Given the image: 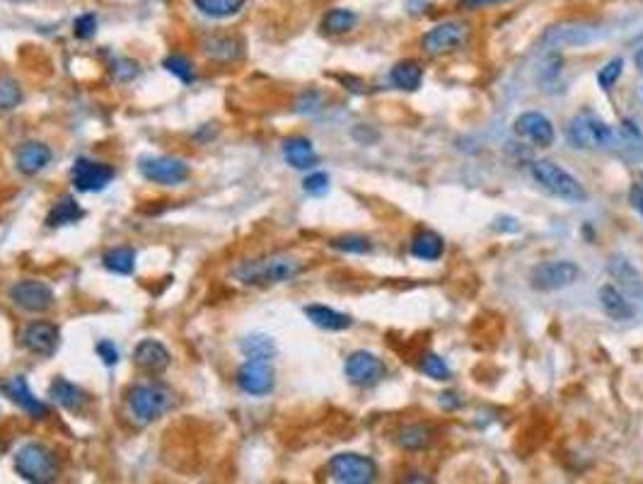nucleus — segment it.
I'll return each mask as SVG.
<instances>
[{
  "label": "nucleus",
  "mask_w": 643,
  "mask_h": 484,
  "mask_svg": "<svg viewBox=\"0 0 643 484\" xmlns=\"http://www.w3.org/2000/svg\"><path fill=\"white\" fill-rule=\"evenodd\" d=\"M503 0H462V8H484V5H498Z\"/></svg>",
  "instance_id": "nucleus-43"
},
{
  "label": "nucleus",
  "mask_w": 643,
  "mask_h": 484,
  "mask_svg": "<svg viewBox=\"0 0 643 484\" xmlns=\"http://www.w3.org/2000/svg\"><path fill=\"white\" fill-rule=\"evenodd\" d=\"M49 397L68 412H82L88 407V395L82 393L78 386H73L71 380H65V378H56L51 383Z\"/></svg>",
  "instance_id": "nucleus-26"
},
{
  "label": "nucleus",
  "mask_w": 643,
  "mask_h": 484,
  "mask_svg": "<svg viewBox=\"0 0 643 484\" xmlns=\"http://www.w3.org/2000/svg\"><path fill=\"white\" fill-rule=\"evenodd\" d=\"M513 132L520 136L522 140H529L535 149H549L556 140V132H554V123L539 112H522L513 123Z\"/></svg>",
  "instance_id": "nucleus-14"
},
{
  "label": "nucleus",
  "mask_w": 643,
  "mask_h": 484,
  "mask_svg": "<svg viewBox=\"0 0 643 484\" xmlns=\"http://www.w3.org/2000/svg\"><path fill=\"white\" fill-rule=\"evenodd\" d=\"M194 8L206 17L213 20H225V17L237 15L240 10L245 8L247 0H191Z\"/></svg>",
  "instance_id": "nucleus-30"
},
{
  "label": "nucleus",
  "mask_w": 643,
  "mask_h": 484,
  "mask_svg": "<svg viewBox=\"0 0 643 484\" xmlns=\"http://www.w3.org/2000/svg\"><path fill=\"white\" fill-rule=\"evenodd\" d=\"M240 349H242L247 359H267V361H271L276 356V344L267 335H250L247 339H242Z\"/></svg>",
  "instance_id": "nucleus-33"
},
{
  "label": "nucleus",
  "mask_w": 643,
  "mask_h": 484,
  "mask_svg": "<svg viewBox=\"0 0 643 484\" xmlns=\"http://www.w3.org/2000/svg\"><path fill=\"white\" fill-rule=\"evenodd\" d=\"M22 102V88L13 75H0V109L10 112Z\"/></svg>",
  "instance_id": "nucleus-35"
},
{
  "label": "nucleus",
  "mask_w": 643,
  "mask_h": 484,
  "mask_svg": "<svg viewBox=\"0 0 643 484\" xmlns=\"http://www.w3.org/2000/svg\"><path fill=\"white\" fill-rule=\"evenodd\" d=\"M139 173L153 184L163 187H177L182 182L189 180V165L180 157L170 156H143L139 160Z\"/></svg>",
  "instance_id": "nucleus-9"
},
{
  "label": "nucleus",
  "mask_w": 643,
  "mask_h": 484,
  "mask_svg": "<svg viewBox=\"0 0 643 484\" xmlns=\"http://www.w3.org/2000/svg\"><path fill=\"white\" fill-rule=\"evenodd\" d=\"M356 22H359V15H356L353 10L332 8L325 17H322V30H325L326 34L339 37V34H349L351 30L356 27Z\"/></svg>",
  "instance_id": "nucleus-31"
},
{
  "label": "nucleus",
  "mask_w": 643,
  "mask_h": 484,
  "mask_svg": "<svg viewBox=\"0 0 643 484\" xmlns=\"http://www.w3.org/2000/svg\"><path fill=\"white\" fill-rule=\"evenodd\" d=\"M0 393L8 397L10 403H15L20 410H25L30 417L44 419L49 417V404L41 403L32 395L30 386H27L25 376H13L10 380L0 383Z\"/></svg>",
  "instance_id": "nucleus-15"
},
{
  "label": "nucleus",
  "mask_w": 643,
  "mask_h": 484,
  "mask_svg": "<svg viewBox=\"0 0 643 484\" xmlns=\"http://www.w3.org/2000/svg\"><path fill=\"white\" fill-rule=\"evenodd\" d=\"M302 189H305V194L309 197H325L326 191H329V174L326 173H309L302 182Z\"/></svg>",
  "instance_id": "nucleus-39"
},
{
  "label": "nucleus",
  "mask_w": 643,
  "mask_h": 484,
  "mask_svg": "<svg viewBox=\"0 0 643 484\" xmlns=\"http://www.w3.org/2000/svg\"><path fill=\"white\" fill-rule=\"evenodd\" d=\"M204 54L218 64H233L245 54V44L235 34H211L204 39Z\"/></svg>",
  "instance_id": "nucleus-22"
},
{
  "label": "nucleus",
  "mask_w": 643,
  "mask_h": 484,
  "mask_svg": "<svg viewBox=\"0 0 643 484\" xmlns=\"http://www.w3.org/2000/svg\"><path fill=\"white\" fill-rule=\"evenodd\" d=\"M622 73H624V58H612V61H607L603 68H600V73H597V82H600V88L603 90H612L614 85H617V81L622 78Z\"/></svg>",
  "instance_id": "nucleus-38"
},
{
  "label": "nucleus",
  "mask_w": 643,
  "mask_h": 484,
  "mask_svg": "<svg viewBox=\"0 0 643 484\" xmlns=\"http://www.w3.org/2000/svg\"><path fill=\"white\" fill-rule=\"evenodd\" d=\"M17 475L32 484H49L58 477L56 455L44 444H25L15 453Z\"/></svg>",
  "instance_id": "nucleus-5"
},
{
  "label": "nucleus",
  "mask_w": 643,
  "mask_h": 484,
  "mask_svg": "<svg viewBox=\"0 0 643 484\" xmlns=\"http://www.w3.org/2000/svg\"><path fill=\"white\" fill-rule=\"evenodd\" d=\"M305 318L315 327L326 329V332H343L353 325L351 315L334 310V308H326V305H305Z\"/></svg>",
  "instance_id": "nucleus-25"
},
{
  "label": "nucleus",
  "mask_w": 643,
  "mask_h": 484,
  "mask_svg": "<svg viewBox=\"0 0 643 484\" xmlns=\"http://www.w3.org/2000/svg\"><path fill=\"white\" fill-rule=\"evenodd\" d=\"M329 475L342 484H370L377 480V465L360 453H339L329 460Z\"/></svg>",
  "instance_id": "nucleus-8"
},
{
  "label": "nucleus",
  "mask_w": 643,
  "mask_h": 484,
  "mask_svg": "<svg viewBox=\"0 0 643 484\" xmlns=\"http://www.w3.org/2000/svg\"><path fill=\"white\" fill-rule=\"evenodd\" d=\"M394 438H397L399 448H404V451H424L433 441V427H428V424H407V427L399 429Z\"/></svg>",
  "instance_id": "nucleus-28"
},
{
  "label": "nucleus",
  "mask_w": 643,
  "mask_h": 484,
  "mask_svg": "<svg viewBox=\"0 0 643 484\" xmlns=\"http://www.w3.org/2000/svg\"><path fill=\"white\" fill-rule=\"evenodd\" d=\"M10 3H30V0H10Z\"/></svg>",
  "instance_id": "nucleus-45"
},
{
  "label": "nucleus",
  "mask_w": 643,
  "mask_h": 484,
  "mask_svg": "<svg viewBox=\"0 0 643 484\" xmlns=\"http://www.w3.org/2000/svg\"><path fill=\"white\" fill-rule=\"evenodd\" d=\"M467 39H470V25L467 22L445 20L421 37V49H424L426 56H448V54L462 49Z\"/></svg>",
  "instance_id": "nucleus-6"
},
{
  "label": "nucleus",
  "mask_w": 643,
  "mask_h": 484,
  "mask_svg": "<svg viewBox=\"0 0 643 484\" xmlns=\"http://www.w3.org/2000/svg\"><path fill=\"white\" fill-rule=\"evenodd\" d=\"M283 157L285 163L291 165L293 170H312L319 163L317 153L312 140L305 136H293V139L283 140Z\"/></svg>",
  "instance_id": "nucleus-23"
},
{
  "label": "nucleus",
  "mask_w": 643,
  "mask_h": 484,
  "mask_svg": "<svg viewBox=\"0 0 643 484\" xmlns=\"http://www.w3.org/2000/svg\"><path fill=\"white\" fill-rule=\"evenodd\" d=\"M116 177V170L112 165L99 163V160H90V157H78L71 167V180H73L78 191H102L112 184Z\"/></svg>",
  "instance_id": "nucleus-13"
},
{
  "label": "nucleus",
  "mask_w": 643,
  "mask_h": 484,
  "mask_svg": "<svg viewBox=\"0 0 643 484\" xmlns=\"http://www.w3.org/2000/svg\"><path fill=\"white\" fill-rule=\"evenodd\" d=\"M237 386L252 397H264L276 386V373L267 359H247L237 370Z\"/></svg>",
  "instance_id": "nucleus-12"
},
{
  "label": "nucleus",
  "mask_w": 643,
  "mask_h": 484,
  "mask_svg": "<svg viewBox=\"0 0 643 484\" xmlns=\"http://www.w3.org/2000/svg\"><path fill=\"white\" fill-rule=\"evenodd\" d=\"M529 173H532L539 187L549 191L552 197L566 201V204H583L588 199L586 187L552 160H535L529 165Z\"/></svg>",
  "instance_id": "nucleus-2"
},
{
  "label": "nucleus",
  "mask_w": 643,
  "mask_h": 484,
  "mask_svg": "<svg viewBox=\"0 0 643 484\" xmlns=\"http://www.w3.org/2000/svg\"><path fill=\"white\" fill-rule=\"evenodd\" d=\"M629 204L634 206V211L639 216H643V187L641 184H634L631 191H629Z\"/></svg>",
  "instance_id": "nucleus-42"
},
{
  "label": "nucleus",
  "mask_w": 643,
  "mask_h": 484,
  "mask_svg": "<svg viewBox=\"0 0 643 484\" xmlns=\"http://www.w3.org/2000/svg\"><path fill=\"white\" fill-rule=\"evenodd\" d=\"M302 274V264L291 255H269L257 257V259H245L233 269L240 284L245 286H276L285 281L298 279Z\"/></svg>",
  "instance_id": "nucleus-1"
},
{
  "label": "nucleus",
  "mask_w": 643,
  "mask_h": 484,
  "mask_svg": "<svg viewBox=\"0 0 643 484\" xmlns=\"http://www.w3.org/2000/svg\"><path fill=\"white\" fill-rule=\"evenodd\" d=\"M172 407V390L160 383H139L129 390V410L140 424H150L167 414Z\"/></svg>",
  "instance_id": "nucleus-4"
},
{
  "label": "nucleus",
  "mask_w": 643,
  "mask_h": 484,
  "mask_svg": "<svg viewBox=\"0 0 643 484\" xmlns=\"http://www.w3.org/2000/svg\"><path fill=\"white\" fill-rule=\"evenodd\" d=\"M102 264H105V269H109L112 274H131V271L136 269V252L131 250V247H114V250H109L105 257H102Z\"/></svg>",
  "instance_id": "nucleus-32"
},
{
  "label": "nucleus",
  "mask_w": 643,
  "mask_h": 484,
  "mask_svg": "<svg viewBox=\"0 0 643 484\" xmlns=\"http://www.w3.org/2000/svg\"><path fill=\"white\" fill-rule=\"evenodd\" d=\"M343 373L349 378V383L359 387H373L377 386L385 376H387V366L385 361L373 352H353L343 363Z\"/></svg>",
  "instance_id": "nucleus-10"
},
{
  "label": "nucleus",
  "mask_w": 643,
  "mask_h": 484,
  "mask_svg": "<svg viewBox=\"0 0 643 484\" xmlns=\"http://www.w3.org/2000/svg\"><path fill=\"white\" fill-rule=\"evenodd\" d=\"M597 301H600V308H603V312L610 318V320L627 322L636 318L634 303H631V301H629L617 286H612V284L600 286V291H597Z\"/></svg>",
  "instance_id": "nucleus-21"
},
{
  "label": "nucleus",
  "mask_w": 643,
  "mask_h": 484,
  "mask_svg": "<svg viewBox=\"0 0 643 484\" xmlns=\"http://www.w3.org/2000/svg\"><path fill=\"white\" fill-rule=\"evenodd\" d=\"M641 187H643V174H641Z\"/></svg>",
  "instance_id": "nucleus-46"
},
{
  "label": "nucleus",
  "mask_w": 643,
  "mask_h": 484,
  "mask_svg": "<svg viewBox=\"0 0 643 484\" xmlns=\"http://www.w3.org/2000/svg\"><path fill=\"white\" fill-rule=\"evenodd\" d=\"M95 32H97V17H95V13H85V15L75 17L73 34L78 39H92Z\"/></svg>",
  "instance_id": "nucleus-40"
},
{
  "label": "nucleus",
  "mask_w": 643,
  "mask_h": 484,
  "mask_svg": "<svg viewBox=\"0 0 643 484\" xmlns=\"http://www.w3.org/2000/svg\"><path fill=\"white\" fill-rule=\"evenodd\" d=\"M332 250H339V252H346V255H368L373 250V242L366 238V235H339V238H332Z\"/></svg>",
  "instance_id": "nucleus-34"
},
{
  "label": "nucleus",
  "mask_w": 643,
  "mask_h": 484,
  "mask_svg": "<svg viewBox=\"0 0 643 484\" xmlns=\"http://www.w3.org/2000/svg\"><path fill=\"white\" fill-rule=\"evenodd\" d=\"M170 361L172 356L167 352V346L163 342H157V339H143L136 346V352H133L136 369L143 370L146 376H160V373L170 369Z\"/></svg>",
  "instance_id": "nucleus-17"
},
{
  "label": "nucleus",
  "mask_w": 643,
  "mask_h": 484,
  "mask_svg": "<svg viewBox=\"0 0 643 484\" xmlns=\"http://www.w3.org/2000/svg\"><path fill=\"white\" fill-rule=\"evenodd\" d=\"M51 149L47 143H41V140H25V143H20L15 150V165L17 170L27 177H32V174H39L41 170H47V165L51 163Z\"/></svg>",
  "instance_id": "nucleus-20"
},
{
  "label": "nucleus",
  "mask_w": 643,
  "mask_h": 484,
  "mask_svg": "<svg viewBox=\"0 0 643 484\" xmlns=\"http://www.w3.org/2000/svg\"><path fill=\"white\" fill-rule=\"evenodd\" d=\"M634 61H636V68H639V71H641V73H643V47H641V49H639V51H636Z\"/></svg>",
  "instance_id": "nucleus-44"
},
{
  "label": "nucleus",
  "mask_w": 643,
  "mask_h": 484,
  "mask_svg": "<svg viewBox=\"0 0 643 484\" xmlns=\"http://www.w3.org/2000/svg\"><path fill=\"white\" fill-rule=\"evenodd\" d=\"M597 37V30L593 25H583V22H566V25L552 27L545 34V41L549 47H559V49H573V47H586L593 44Z\"/></svg>",
  "instance_id": "nucleus-18"
},
{
  "label": "nucleus",
  "mask_w": 643,
  "mask_h": 484,
  "mask_svg": "<svg viewBox=\"0 0 643 484\" xmlns=\"http://www.w3.org/2000/svg\"><path fill=\"white\" fill-rule=\"evenodd\" d=\"M580 276L579 264L571 259H549V262H539L529 271V286L539 291V293H552V291H562V288L573 286Z\"/></svg>",
  "instance_id": "nucleus-7"
},
{
  "label": "nucleus",
  "mask_w": 643,
  "mask_h": 484,
  "mask_svg": "<svg viewBox=\"0 0 643 484\" xmlns=\"http://www.w3.org/2000/svg\"><path fill=\"white\" fill-rule=\"evenodd\" d=\"M569 140L580 150H610L617 146V133L610 123L593 115L573 116L566 129Z\"/></svg>",
  "instance_id": "nucleus-3"
},
{
  "label": "nucleus",
  "mask_w": 643,
  "mask_h": 484,
  "mask_svg": "<svg viewBox=\"0 0 643 484\" xmlns=\"http://www.w3.org/2000/svg\"><path fill=\"white\" fill-rule=\"evenodd\" d=\"M22 344H25L27 352H32L34 356H44L49 359L58 352V344H61V332H58L56 325L51 322H32L27 325L25 332H22Z\"/></svg>",
  "instance_id": "nucleus-16"
},
{
  "label": "nucleus",
  "mask_w": 643,
  "mask_h": 484,
  "mask_svg": "<svg viewBox=\"0 0 643 484\" xmlns=\"http://www.w3.org/2000/svg\"><path fill=\"white\" fill-rule=\"evenodd\" d=\"M10 301L27 312H47L54 308L56 296L49 284L37 279H22L10 286Z\"/></svg>",
  "instance_id": "nucleus-11"
},
{
  "label": "nucleus",
  "mask_w": 643,
  "mask_h": 484,
  "mask_svg": "<svg viewBox=\"0 0 643 484\" xmlns=\"http://www.w3.org/2000/svg\"><path fill=\"white\" fill-rule=\"evenodd\" d=\"M167 71H170L172 75H177L182 82H194L196 81V75H194V66H191V61H189L187 56H180V54H172V56L165 58V64H163Z\"/></svg>",
  "instance_id": "nucleus-37"
},
{
  "label": "nucleus",
  "mask_w": 643,
  "mask_h": 484,
  "mask_svg": "<svg viewBox=\"0 0 643 484\" xmlns=\"http://www.w3.org/2000/svg\"><path fill=\"white\" fill-rule=\"evenodd\" d=\"M95 352H97V356L102 359L105 366H116V363H119V349H116L114 342H109V339H102V342L95 346Z\"/></svg>",
  "instance_id": "nucleus-41"
},
{
  "label": "nucleus",
  "mask_w": 643,
  "mask_h": 484,
  "mask_svg": "<svg viewBox=\"0 0 643 484\" xmlns=\"http://www.w3.org/2000/svg\"><path fill=\"white\" fill-rule=\"evenodd\" d=\"M607 274L619 284V291L629 298H643V276L627 257L612 255L607 262Z\"/></svg>",
  "instance_id": "nucleus-19"
},
{
  "label": "nucleus",
  "mask_w": 643,
  "mask_h": 484,
  "mask_svg": "<svg viewBox=\"0 0 643 484\" xmlns=\"http://www.w3.org/2000/svg\"><path fill=\"white\" fill-rule=\"evenodd\" d=\"M409 252L416 259H421V262H438L440 257L445 255V240L440 238L436 230H419L411 238Z\"/></svg>",
  "instance_id": "nucleus-24"
},
{
  "label": "nucleus",
  "mask_w": 643,
  "mask_h": 484,
  "mask_svg": "<svg viewBox=\"0 0 643 484\" xmlns=\"http://www.w3.org/2000/svg\"><path fill=\"white\" fill-rule=\"evenodd\" d=\"M85 216V211L80 208V204L75 201V197L65 194L56 201V206L51 208L49 216H47V225L49 228H63V225H73Z\"/></svg>",
  "instance_id": "nucleus-29"
},
{
  "label": "nucleus",
  "mask_w": 643,
  "mask_h": 484,
  "mask_svg": "<svg viewBox=\"0 0 643 484\" xmlns=\"http://www.w3.org/2000/svg\"><path fill=\"white\" fill-rule=\"evenodd\" d=\"M390 81L394 82V88L404 92H414L424 85V68L419 66L416 61L407 58V61H399L390 71Z\"/></svg>",
  "instance_id": "nucleus-27"
},
{
  "label": "nucleus",
  "mask_w": 643,
  "mask_h": 484,
  "mask_svg": "<svg viewBox=\"0 0 643 484\" xmlns=\"http://www.w3.org/2000/svg\"><path fill=\"white\" fill-rule=\"evenodd\" d=\"M419 369H421V373L428 378H433V380H438V383H445V380H450V369H448V363L443 361L440 359L438 353H424L421 356V361H419Z\"/></svg>",
  "instance_id": "nucleus-36"
}]
</instances>
